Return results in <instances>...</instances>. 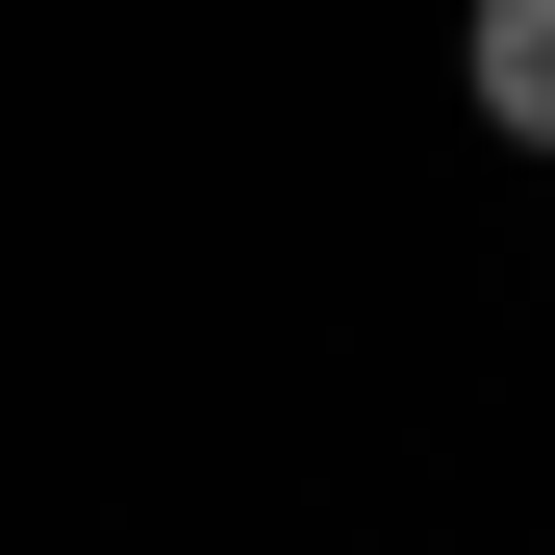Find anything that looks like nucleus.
Listing matches in <instances>:
<instances>
[{"instance_id":"1","label":"nucleus","mask_w":555,"mask_h":555,"mask_svg":"<svg viewBox=\"0 0 555 555\" xmlns=\"http://www.w3.org/2000/svg\"><path fill=\"white\" fill-rule=\"evenodd\" d=\"M454 76H480L505 152H555V0H480V51H454Z\"/></svg>"}]
</instances>
